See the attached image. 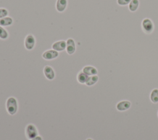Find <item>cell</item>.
<instances>
[{
    "label": "cell",
    "instance_id": "6da1fadb",
    "mask_svg": "<svg viewBox=\"0 0 158 140\" xmlns=\"http://www.w3.org/2000/svg\"><path fill=\"white\" fill-rule=\"evenodd\" d=\"M141 28L144 34H150L154 29L153 21L149 18H145L141 21Z\"/></svg>",
    "mask_w": 158,
    "mask_h": 140
},
{
    "label": "cell",
    "instance_id": "7a4b0ae2",
    "mask_svg": "<svg viewBox=\"0 0 158 140\" xmlns=\"http://www.w3.org/2000/svg\"><path fill=\"white\" fill-rule=\"evenodd\" d=\"M6 108L10 115H14L18 109V103L14 97H9L6 101Z\"/></svg>",
    "mask_w": 158,
    "mask_h": 140
},
{
    "label": "cell",
    "instance_id": "3957f363",
    "mask_svg": "<svg viewBox=\"0 0 158 140\" xmlns=\"http://www.w3.org/2000/svg\"><path fill=\"white\" fill-rule=\"evenodd\" d=\"M26 136L28 139H31L38 136V131L36 126L33 124H29L26 127Z\"/></svg>",
    "mask_w": 158,
    "mask_h": 140
},
{
    "label": "cell",
    "instance_id": "277c9868",
    "mask_svg": "<svg viewBox=\"0 0 158 140\" xmlns=\"http://www.w3.org/2000/svg\"><path fill=\"white\" fill-rule=\"evenodd\" d=\"M35 38L33 35L32 34H28L26 36L25 39V42H24V45L26 48V49L28 50H32L35 45Z\"/></svg>",
    "mask_w": 158,
    "mask_h": 140
},
{
    "label": "cell",
    "instance_id": "5b68a950",
    "mask_svg": "<svg viewBox=\"0 0 158 140\" xmlns=\"http://www.w3.org/2000/svg\"><path fill=\"white\" fill-rule=\"evenodd\" d=\"M58 56H59L58 52L53 49L46 50L42 55V57L46 60H53L54 58H56Z\"/></svg>",
    "mask_w": 158,
    "mask_h": 140
},
{
    "label": "cell",
    "instance_id": "8992f818",
    "mask_svg": "<svg viewBox=\"0 0 158 140\" xmlns=\"http://www.w3.org/2000/svg\"><path fill=\"white\" fill-rule=\"evenodd\" d=\"M66 51L67 53L69 55H72L74 53L76 50V45L74 40L72 38H69L66 41Z\"/></svg>",
    "mask_w": 158,
    "mask_h": 140
},
{
    "label": "cell",
    "instance_id": "52a82bcc",
    "mask_svg": "<svg viewBox=\"0 0 158 140\" xmlns=\"http://www.w3.org/2000/svg\"><path fill=\"white\" fill-rule=\"evenodd\" d=\"M66 45L67 43L66 41L64 40L59 41L57 42H55L52 45V49L57 52H62L66 49Z\"/></svg>",
    "mask_w": 158,
    "mask_h": 140
},
{
    "label": "cell",
    "instance_id": "ba28073f",
    "mask_svg": "<svg viewBox=\"0 0 158 140\" xmlns=\"http://www.w3.org/2000/svg\"><path fill=\"white\" fill-rule=\"evenodd\" d=\"M131 107V102L127 100H123L118 102L116 105V108L119 111H125Z\"/></svg>",
    "mask_w": 158,
    "mask_h": 140
},
{
    "label": "cell",
    "instance_id": "9c48e42d",
    "mask_svg": "<svg viewBox=\"0 0 158 140\" xmlns=\"http://www.w3.org/2000/svg\"><path fill=\"white\" fill-rule=\"evenodd\" d=\"M44 74L48 80H52L55 77V72L53 69L49 66H46L44 68Z\"/></svg>",
    "mask_w": 158,
    "mask_h": 140
},
{
    "label": "cell",
    "instance_id": "30bf717a",
    "mask_svg": "<svg viewBox=\"0 0 158 140\" xmlns=\"http://www.w3.org/2000/svg\"><path fill=\"white\" fill-rule=\"evenodd\" d=\"M67 7V0H57L56 3V10L59 12H63Z\"/></svg>",
    "mask_w": 158,
    "mask_h": 140
},
{
    "label": "cell",
    "instance_id": "8fae6325",
    "mask_svg": "<svg viewBox=\"0 0 158 140\" xmlns=\"http://www.w3.org/2000/svg\"><path fill=\"white\" fill-rule=\"evenodd\" d=\"M82 71L88 76L97 75L98 70L96 68L92 66H86L83 68Z\"/></svg>",
    "mask_w": 158,
    "mask_h": 140
},
{
    "label": "cell",
    "instance_id": "7c38bea8",
    "mask_svg": "<svg viewBox=\"0 0 158 140\" xmlns=\"http://www.w3.org/2000/svg\"><path fill=\"white\" fill-rule=\"evenodd\" d=\"M139 6V0H131L128 4V9L131 12H135L137 10Z\"/></svg>",
    "mask_w": 158,
    "mask_h": 140
},
{
    "label": "cell",
    "instance_id": "4fadbf2b",
    "mask_svg": "<svg viewBox=\"0 0 158 140\" xmlns=\"http://www.w3.org/2000/svg\"><path fill=\"white\" fill-rule=\"evenodd\" d=\"M13 20L10 17H6L0 19V26H9L12 25Z\"/></svg>",
    "mask_w": 158,
    "mask_h": 140
},
{
    "label": "cell",
    "instance_id": "5bb4252c",
    "mask_svg": "<svg viewBox=\"0 0 158 140\" xmlns=\"http://www.w3.org/2000/svg\"><path fill=\"white\" fill-rule=\"evenodd\" d=\"M99 79V77L97 75H94V76H88V78L85 83V84L87 86H92L94 85Z\"/></svg>",
    "mask_w": 158,
    "mask_h": 140
},
{
    "label": "cell",
    "instance_id": "9a60e30c",
    "mask_svg": "<svg viewBox=\"0 0 158 140\" xmlns=\"http://www.w3.org/2000/svg\"><path fill=\"white\" fill-rule=\"evenodd\" d=\"M150 99L153 103H158V88H154L151 91Z\"/></svg>",
    "mask_w": 158,
    "mask_h": 140
},
{
    "label": "cell",
    "instance_id": "2e32d148",
    "mask_svg": "<svg viewBox=\"0 0 158 140\" xmlns=\"http://www.w3.org/2000/svg\"><path fill=\"white\" fill-rule=\"evenodd\" d=\"M88 78V76L84 73L83 71L80 72L77 75V80L80 84H85Z\"/></svg>",
    "mask_w": 158,
    "mask_h": 140
},
{
    "label": "cell",
    "instance_id": "e0dca14e",
    "mask_svg": "<svg viewBox=\"0 0 158 140\" xmlns=\"http://www.w3.org/2000/svg\"><path fill=\"white\" fill-rule=\"evenodd\" d=\"M9 37L8 31L3 28V26H0V39H6Z\"/></svg>",
    "mask_w": 158,
    "mask_h": 140
},
{
    "label": "cell",
    "instance_id": "ac0fdd59",
    "mask_svg": "<svg viewBox=\"0 0 158 140\" xmlns=\"http://www.w3.org/2000/svg\"><path fill=\"white\" fill-rule=\"evenodd\" d=\"M9 14L8 10L5 8H0V19L7 17Z\"/></svg>",
    "mask_w": 158,
    "mask_h": 140
},
{
    "label": "cell",
    "instance_id": "d6986e66",
    "mask_svg": "<svg viewBox=\"0 0 158 140\" xmlns=\"http://www.w3.org/2000/svg\"><path fill=\"white\" fill-rule=\"evenodd\" d=\"M131 0H117V2L119 6H126L127 4H129Z\"/></svg>",
    "mask_w": 158,
    "mask_h": 140
},
{
    "label": "cell",
    "instance_id": "ffe728a7",
    "mask_svg": "<svg viewBox=\"0 0 158 140\" xmlns=\"http://www.w3.org/2000/svg\"><path fill=\"white\" fill-rule=\"evenodd\" d=\"M30 140H42V138L41 136H37L35 138H33V139H31Z\"/></svg>",
    "mask_w": 158,
    "mask_h": 140
},
{
    "label": "cell",
    "instance_id": "44dd1931",
    "mask_svg": "<svg viewBox=\"0 0 158 140\" xmlns=\"http://www.w3.org/2000/svg\"><path fill=\"white\" fill-rule=\"evenodd\" d=\"M86 140H93L92 139H91V138H88V139H87Z\"/></svg>",
    "mask_w": 158,
    "mask_h": 140
},
{
    "label": "cell",
    "instance_id": "7402d4cb",
    "mask_svg": "<svg viewBox=\"0 0 158 140\" xmlns=\"http://www.w3.org/2000/svg\"><path fill=\"white\" fill-rule=\"evenodd\" d=\"M157 115H158V112H157Z\"/></svg>",
    "mask_w": 158,
    "mask_h": 140
}]
</instances>
